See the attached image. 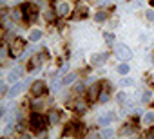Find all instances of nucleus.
<instances>
[{
    "mask_svg": "<svg viewBox=\"0 0 154 139\" xmlns=\"http://www.w3.org/2000/svg\"><path fill=\"white\" fill-rule=\"evenodd\" d=\"M22 11H24V16H26V20H35L36 18V7L33 6V4H29V2H26L24 6H22Z\"/></svg>",
    "mask_w": 154,
    "mask_h": 139,
    "instance_id": "obj_3",
    "label": "nucleus"
},
{
    "mask_svg": "<svg viewBox=\"0 0 154 139\" xmlns=\"http://www.w3.org/2000/svg\"><path fill=\"white\" fill-rule=\"evenodd\" d=\"M42 34H44V33H42L40 29H33V31L29 33V40H31V42H38V40L42 38Z\"/></svg>",
    "mask_w": 154,
    "mask_h": 139,
    "instance_id": "obj_9",
    "label": "nucleus"
},
{
    "mask_svg": "<svg viewBox=\"0 0 154 139\" xmlns=\"http://www.w3.org/2000/svg\"><path fill=\"white\" fill-rule=\"evenodd\" d=\"M58 119H60V116H58L56 112H53V114H51V125H56Z\"/></svg>",
    "mask_w": 154,
    "mask_h": 139,
    "instance_id": "obj_22",
    "label": "nucleus"
},
{
    "mask_svg": "<svg viewBox=\"0 0 154 139\" xmlns=\"http://www.w3.org/2000/svg\"><path fill=\"white\" fill-rule=\"evenodd\" d=\"M74 80H76V74L72 72V74H67V76L63 78L62 83H63V85H71V83H74Z\"/></svg>",
    "mask_w": 154,
    "mask_h": 139,
    "instance_id": "obj_12",
    "label": "nucleus"
},
{
    "mask_svg": "<svg viewBox=\"0 0 154 139\" xmlns=\"http://www.w3.org/2000/svg\"><path fill=\"white\" fill-rule=\"evenodd\" d=\"M100 92H102V89H100V85L96 83V85H93L91 89H89V101H94V99H98L100 98Z\"/></svg>",
    "mask_w": 154,
    "mask_h": 139,
    "instance_id": "obj_7",
    "label": "nucleus"
},
{
    "mask_svg": "<svg viewBox=\"0 0 154 139\" xmlns=\"http://www.w3.org/2000/svg\"><path fill=\"white\" fill-rule=\"evenodd\" d=\"M112 119H114V114H111V116H102V117L98 119V123H100V125H109Z\"/></svg>",
    "mask_w": 154,
    "mask_h": 139,
    "instance_id": "obj_11",
    "label": "nucleus"
},
{
    "mask_svg": "<svg viewBox=\"0 0 154 139\" xmlns=\"http://www.w3.org/2000/svg\"><path fill=\"white\" fill-rule=\"evenodd\" d=\"M102 2H107V0H102Z\"/></svg>",
    "mask_w": 154,
    "mask_h": 139,
    "instance_id": "obj_29",
    "label": "nucleus"
},
{
    "mask_svg": "<svg viewBox=\"0 0 154 139\" xmlns=\"http://www.w3.org/2000/svg\"><path fill=\"white\" fill-rule=\"evenodd\" d=\"M116 99H118L120 103H123V101L127 99V94H125V92H118V94H116Z\"/></svg>",
    "mask_w": 154,
    "mask_h": 139,
    "instance_id": "obj_20",
    "label": "nucleus"
},
{
    "mask_svg": "<svg viewBox=\"0 0 154 139\" xmlns=\"http://www.w3.org/2000/svg\"><path fill=\"white\" fill-rule=\"evenodd\" d=\"M102 135L103 137H111V135H114V132L111 128H105V130H102Z\"/></svg>",
    "mask_w": 154,
    "mask_h": 139,
    "instance_id": "obj_23",
    "label": "nucleus"
},
{
    "mask_svg": "<svg viewBox=\"0 0 154 139\" xmlns=\"http://www.w3.org/2000/svg\"><path fill=\"white\" fill-rule=\"evenodd\" d=\"M149 99H150V92L147 90V92H143V94H141V101H149Z\"/></svg>",
    "mask_w": 154,
    "mask_h": 139,
    "instance_id": "obj_25",
    "label": "nucleus"
},
{
    "mask_svg": "<svg viewBox=\"0 0 154 139\" xmlns=\"http://www.w3.org/2000/svg\"><path fill=\"white\" fill-rule=\"evenodd\" d=\"M74 107H76V110H78V112H84L85 110V103H82V101H76Z\"/></svg>",
    "mask_w": 154,
    "mask_h": 139,
    "instance_id": "obj_17",
    "label": "nucleus"
},
{
    "mask_svg": "<svg viewBox=\"0 0 154 139\" xmlns=\"http://www.w3.org/2000/svg\"><path fill=\"white\" fill-rule=\"evenodd\" d=\"M44 90H45L44 81H35V83H33V87H31L33 96H42V94H44Z\"/></svg>",
    "mask_w": 154,
    "mask_h": 139,
    "instance_id": "obj_6",
    "label": "nucleus"
},
{
    "mask_svg": "<svg viewBox=\"0 0 154 139\" xmlns=\"http://www.w3.org/2000/svg\"><path fill=\"white\" fill-rule=\"evenodd\" d=\"M145 15H147V18H149L150 22L154 20V11H152V9H147V13H145Z\"/></svg>",
    "mask_w": 154,
    "mask_h": 139,
    "instance_id": "obj_27",
    "label": "nucleus"
},
{
    "mask_svg": "<svg viewBox=\"0 0 154 139\" xmlns=\"http://www.w3.org/2000/svg\"><path fill=\"white\" fill-rule=\"evenodd\" d=\"M122 134H134V128H132V126H125V128L122 130Z\"/></svg>",
    "mask_w": 154,
    "mask_h": 139,
    "instance_id": "obj_26",
    "label": "nucleus"
},
{
    "mask_svg": "<svg viewBox=\"0 0 154 139\" xmlns=\"http://www.w3.org/2000/svg\"><path fill=\"white\" fill-rule=\"evenodd\" d=\"M105 18H107V13H105V11H100V13L94 15V20H96V22H103Z\"/></svg>",
    "mask_w": 154,
    "mask_h": 139,
    "instance_id": "obj_15",
    "label": "nucleus"
},
{
    "mask_svg": "<svg viewBox=\"0 0 154 139\" xmlns=\"http://www.w3.org/2000/svg\"><path fill=\"white\" fill-rule=\"evenodd\" d=\"M103 36H105V42H107V43H112V38H114V36H112L111 33H105Z\"/></svg>",
    "mask_w": 154,
    "mask_h": 139,
    "instance_id": "obj_24",
    "label": "nucleus"
},
{
    "mask_svg": "<svg viewBox=\"0 0 154 139\" xmlns=\"http://www.w3.org/2000/svg\"><path fill=\"white\" fill-rule=\"evenodd\" d=\"M107 99H109V94H107V90H102V92H100V101H102V103H105Z\"/></svg>",
    "mask_w": 154,
    "mask_h": 139,
    "instance_id": "obj_19",
    "label": "nucleus"
},
{
    "mask_svg": "<svg viewBox=\"0 0 154 139\" xmlns=\"http://www.w3.org/2000/svg\"><path fill=\"white\" fill-rule=\"evenodd\" d=\"M122 85L131 87V85H134V80H131V78H123V80H122Z\"/></svg>",
    "mask_w": 154,
    "mask_h": 139,
    "instance_id": "obj_18",
    "label": "nucleus"
},
{
    "mask_svg": "<svg viewBox=\"0 0 154 139\" xmlns=\"http://www.w3.org/2000/svg\"><path fill=\"white\" fill-rule=\"evenodd\" d=\"M131 56H132V51L125 43H118L116 45V58H120L122 61H127V60H131Z\"/></svg>",
    "mask_w": 154,
    "mask_h": 139,
    "instance_id": "obj_2",
    "label": "nucleus"
},
{
    "mask_svg": "<svg viewBox=\"0 0 154 139\" xmlns=\"http://www.w3.org/2000/svg\"><path fill=\"white\" fill-rule=\"evenodd\" d=\"M11 16H13V18H17V20H18V18H22L20 9H13V11H11Z\"/></svg>",
    "mask_w": 154,
    "mask_h": 139,
    "instance_id": "obj_21",
    "label": "nucleus"
},
{
    "mask_svg": "<svg viewBox=\"0 0 154 139\" xmlns=\"http://www.w3.org/2000/svg\"><path fill=\"white\" fill-rule=\"evenodd\" d=\"M105 58H107V54H98V56H94V58H93V65H96V63H102V61H105Z\"/></svg>",
    "mask_w": 154,
    "mask_h": 139,
    "instance_id": "obj_16",
    "label": "nucleus"
},
{
    "mask_svg": "<svg viewBox=\"0 0 154 139\" xmlns=\"http://www.w3.org/2000/svg\"><path fill=\"white\" fill-rule=\"evenodd\" d=\"M20 76H22V69H15V71H11V72H9L8 81H17Z\"/></svg>",
    "mask_w": 154,
    "mask_h": 139,
    "instance_id": "obj_8",
    "label": "nucleus"
},
{
    "mask_svg": "<svg viewBox=\"0 0 154 139\" xmlns=\"http://www.w3.org/2000/svg\"><path fill=\"white\" fill-rule=\"evenodd\" d=\"M24 49H26V42L22 38H15L9 45V54L11 56H20L24 52Z\"/></svg>",
    "mask_w": 154,
    "mask_h": 139,
    "instance_id": "obj_1",
    "label": "nucleus"
},
{
    "mask_svg": "<svg viewBox=\"0 0 154 139\" xmlns=\"http://www.w3.org/2000/svg\"><path fill=\"white\" fill-rule=\"evenodd\" d=\"M26 89H27V85H26V83H17V85H13V87L9 89V92H8V98H15V96L22 94Z\"/></svg>",
    "mask_w": 154,
    "mask_h": 139,
    "instance_id": "obj_4",
    "label": "nucleus"
},
{
    "mask_svg": "<svg viewBox=\"0 0 154 139\" xmlns=\"http://www.w3.org/2000/svg\"><path fill=\"white\" fill-rule=\"evenodd\" d=\"M31 125H33L35 128H44V126L47 125V119H45L44 116H40V114H33V117H31Z\"/></svg>",
    "mask_w": 154,
    "mask_h": 139,
    "instance_id": "obj_5",
    "label": "nucleus"
},
{
    "mask_svg": "<svg viewBox=\"0 0 154 139\" xmlns=\"http://www.w3.org/2000/svg\"><path fill=\"white\" fill-rule=\"evenodd\" d=\"M143 123H145V125H150V123H154V114H152V112H147V114L143 116Z\"/></svg>",
    "mask_w": 154,
    "mask_h": 139,
    "instance_id": "obj_13",
    "label": "nucleus"
},
{
    "mask_svg": "<svg viewBox=\"0 0 154 139\" xmlns=\"http://www.w3.org/2000/svg\"><path fill=\"white\" fill-rule=\"evenodd\" d=\"M152 61H154V54H152Z\"/></svg>",
    "mask_w": 154,
    "mask_h": 139,
    "instance_id": "obj_28",
    "label": "nucleus"
},
{
    "mask_svg": "<svg viewBox=\"0 0 154 139\" xmlns=\"http://www.w3.org/2000/svg\"><path fill=\"white\" fill-rule=\"evenodd\" d=\"M118 72L125 76V74L129 72V65H127V63H122V65H118Z\"/></svg>",
    "mask_w": 154,
    "mask_h": 139,
    "instance_id": "obj_14",
    "label": "nucleus"
},
{
    "mask_svg": "<svg viewBox=\"0 0 154 139\" xmlns=\"http://www.w3.org/2000/svg\"><path fill=\"white\" fill-rule=\"evenodd\" d=\"M69 9H71L69 4H67V2H62V4L58 6V15H60V16H65V15L69 13Z\"/></svg>",
    "mask_w": 154,
    "mask_h": 139,
    "instance_id": "obj_10",
    "label": "nucleus"
}]
</instances>
